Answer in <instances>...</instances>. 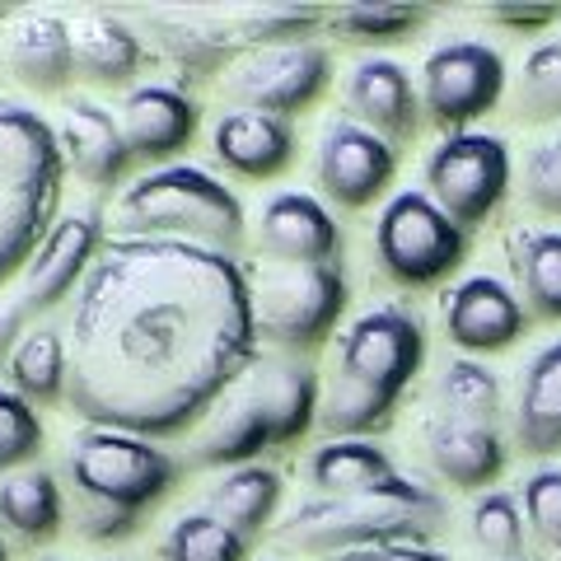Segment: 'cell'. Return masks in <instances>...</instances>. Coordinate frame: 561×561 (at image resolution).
Returning <instances> with one entry per match:
<instances>
[{
	"label": "cell",
	"mask_w": 561,
	"mask_h": 561,
	"mask_svg": "<svg viewBox=\"0 0 561 561\" xmlns=\"http://www.w3.org/2000/svg\"><path fill=\"white\" fill-rule=\"evenodd\" d=\"M140 28L160 43V51L173 61L183 84H202L210 76H220V70H230L249 51L230 10H192V5L146 10L140 14Z\"/></svg>",
	"instance_id": "9a60e30c"
},
{
	"label": "cell",
	"mask_w": 561,
	"mask_h": 561,
	"mask_svg": "<svg viewBox=\"0 0 561 561\" xmlns=\"http://www.w3.org/2000/svg\"><path fill=\"white\" fill-rule=\"evenodd\" d=\"M47 561H57V557H47Z\"/></svg>",
	"instance_id": "7bdbcfd3"
},
{
	"label": "cell",
	"mask_w": 561,
	"mask_h": 561,
	"mask_svg": "<svg viewBox=\"0 0 561 561\" xmlns=\"http://www.w3.org/2000/svg\"><path fill=\"white\" fill-rule=\"evenodd\" d=\"M319 370L309 360H253L206 416L192 459L202 468H249L267 449L295 445L319 421Z\"/></svg>",
	"instance_id": "3957f363"
},
{
	"label": "cell",
	"mask_w": 561,
	"mask_h": 561,
	"mask_svg": "<svg viewBox=\"0 0 561 561\" xmlns=\"http://www.w3.org/2000/svg\"><path fill=\"white\" fill-rule=\"evenodd\" d=\"M426 459L445 482L463 491H482L505 472V440L496 426L435 412L426 421Z\"/></svg>",
	"instance_id": "603a6c76"
},
{
	"label": "cell",
	"mask_w": 561,
	"mask_h": 561,
	"mask_svg": "<svg viewBox=\"0 0 561 561\" xmlns=\"http://www.w3.org/2000/svg\"><path fill=\"white\" fill-rule=\"evenodd\" d=\"M14 393L28 402H61L70 389V342L61 328H28L24 342L10 351L5 360Z\"/></svg>",
	"instance_id": "f546056e"
},
{
	"label": "cell",
	"mask_w": 561,
	"mask_h": 561,
	"mask_svg": "<svg viewBox=\"0 0 561 561\" xmlns=\"http://www.w3.org/2000/svg\"><path fill=\"white\" fill-rule=\"evenodd\" d=\"M140 61H146V43L140 28L127 24L122 14H90L76 24V76L90 84H127Z\"/></svg>",
	"instance_id": "d4e9b609"
},
{
	"label": "cell",
	"mask_w": 561,
	"mask_h": 561,
	"mask_svg": "<svg viewBox=\"0 0 561 561\" xmlns=\"http://www.w3.org/2000/svg\"><path fill=\"white\" fill-rule=\"evenodd\" d=\"M323 197L346 210L379 202L398 179V150L383 136L351 117H332L319 136V160H313Z\"/></svg>",
	"instance_id": "5bb4252c"
},
{
	"label": "cell",
	"mask_w": 561,
	"mask_h": 561,
	"mask_svg": "<svg viewBox=\"0 0 561 561\" xmlns=\"http://www.w3.org/2000/svg\"><path fill=\"white\" fill-rule=\"evenodd\" d=\"M328 561H449V557L426 548V542H383V548H360V552H342Z\"/></svg>",
	"instance_id": "ab89813d"
},
{
	"label": "cell",
	"mask_w": 561,
	"mask_h": 561,
	"mask_svg": "<svg viewBox=\"0 0 561 561\" xmlns=\"http://www.w3.org/2000/svg\"><path fill=\"white\" fill-rule=\"evenodd\" d=\"M117 225L131 239H187L234 253L243 243V202L216 173L164 164L140 173L117 197Z\"/></svg>",
	"instance_id": "52a82bcc"
},
{
	"label": "cell",
	"mask_w": 561,
	"mask_h": 561,
	"mask_svg": "<svg viewBox=\"0 0 561 561\" xmlns=\"http://www.w3.org/2000/svg\"><path fill=\"white\" fill-rule=\"evenodd\" d=\"M66 160L57 127L20 99L0 94V286L28 267L57 225Z\"/></svg>",
	"instance_id": "8992f818"
},
{
	"label": "cell",
	"mask_w": 561,
	"mask_h": 561,
	"mask_svg": "<svg viewBox=\"0 0 561 561\" xmlns=\"http://www.w3.org/2000/svg\"><path fill=\"white\" fill-rule=\"evenodd\" d=\"M57 140H61V160L90 187H117L131 173L136 154L122 136L117 113H108L94 99H70L57 117Z\"/></svg>",
	"instance_id": "ac0fdd59"
},
{
	"label": "cell",
	"mask_w": 561,
	"mask_h": 561,
	"mask_svg": "<svg viewBox=\"0 0 561 561\" xmlns=\"http://www.w3.org/2000/svg\"><path fill=\"white\" fill-rule=\"evenodd\" d=\"M342 99H346V113L351 122L370 127L375 136H383L389 146H408V140L421 131V84L412 80V70L402 61L389 57H365L346 70V84H342Z\"/></svg>",
	"instance_id": "2e32d148"
},
{
	"label": "cell",
	"mask_w": 561,
	"mask_h": 561,
	"mask_svg": "<svg viewBox=\"0 0 561 561\" xmlns=\"http://www.w3.org/2000/svg\"><path fill=\"white\" fill-rule=\"evenodd\" d=\"M472 249V230L454 225L426 187H398L375 220V253L389 280L426 290L445 280Z\"/></svg>",
	"instance_id": "9c48e42d"
},
{
	"label": "cell",
	"mask_w": 561,
	"mask_h": 561,
	"mask_svg": "<svg viewBox=\"0 0 561 561\" xmlns=\"http://www.w3.org/2000/svg\"><path fill=\"white\" fill-rule=\"evenodd\" d=\"M524 511L511 491H482L472 505V538L491 561H519L524 557Z\"/></svg>",
	"instance_id": "e575fe53"
},
{
	"label": "cell",
	"mask_w": 561,
	"mask_h": 561,
	"mask_svg": "<svg viewBox=\"0 0 561 561\" xmlns=\"http://www.w3.org/2000/svg\"><path fill=\"white\" fill-rule=\"evenodd\" d=\"M440 319H445V332L449 342L459 351H505L524 337V323H529V313H524V300L519 290H511L505 280L496 276H468L459 286L445 290L440 300Z\"/></svg>",
	"instance_id": "e0dca14e"
},
{
	"label": "cell",
	"mask_w": 561,
	"mask_h": 561,
	"mask_svg": "<svg viewBox=\"0 0 561 561\" xmlns=\"http://www.w3.org/2000/svg\"><path fill=\"white\" fill-rule=\"evenodd\" d=\"M66 472L80 496V534L90 542H122L140 529L154 501L179 486L183 463L146 435L90 426L70 440Z\"/></svg>",
	"instance_id": "277c9868"
},
{
	"label": "cell",
	"mask_w": 561,
	"mask_h": 561,
	"mask_svg": "<svg viewBox=\"0 0 561 561\" xmlns=\"http://www.w3.org/2000/svg\"><path fill=\"white\" fill-rule=\"evenodd\" d=\"M548 561H561V552H548Z\"/></svg>",
	"instance_id": "b9f144b4"
},
{
	"label": "cell",
	"mask_w": 561,
	"mask_h": 561,
	"mask_svg": "<svg viewBox=\"0 0 561 561\" xmlns=\"http://www.w3.org/2000/svg\"><path fill=\"white\" fill-rule=\"evenodd\" d=\"M0 561H10V557H5V542H0Z\"/></svg>",
	"instance_id": "60d3db41"
},
{
	"label": "cell",
	"mask_w": 561,
	"mask_h": 561,
	"mask_svg": "<svg viewBox=\"0 0 561 561\" xmlns=\"http://www.w3.org/2000/svg\"><path fill=\"white\" fill-rule=\"evenodd\" d=\"M249 295L257 342L313 351L346 309V272L342 262H257L249 267Z\"/></svg>",
	"instance_id": "ba28073f"
},
{
	"label": "cell",
	"mask_w": 561,
	"mask_h": 561,
	"mask_svg": "<svg viewBox=\"0 0 561 561\" xmlns=\"http://www.w3.org/2000/svg\"><path fill=\"white\" fill-rule=\"evenodd\" d=\"M257 249L267 262H337L342 230L313 192H276L257 216Z\"/></svg>",
	"instance_id": "44dd1931"
},
{
	"label": "cell",
	"mask_w": 561,
	"mask_h": 561,
	"mask_svg": "<svg viewBox=\"0 0 561 561\" xmlns=\"http://www.w3.org/2000/svg\"><path fill=\"white\" fill-rule=\"evenodd\" d=\"M482 20L501 24V28L534 33V28H548L552 20H561V5H486Z\"/></svg>",
	"instance_id": "f35d334b"
},
{
	"label": "cell",
	"mask_w": 561,
	"mask_h": 561,
	"mask_svg": "<svg viewBox=\"0 0 561 561\" xmlns=\"http://www.w3.org/2000/svg\"><path fill=\"white\" fill-rule=\"evenodd\" d=\"M122 122V136L136 160H150V164H169L192 146L197 136V103L183 84H136V90L122 99L117 108Z\"/></svg>",
	"instance_id": "d6986e66"
},
{
	"label": "cell",
	"mask_w": 561,
	"mask_h": 561,
	"mask_svg": "<svg viewBox=\"0 0 561 561\" xmlns=\"http://www.w3.org/2000/svg\"><path fill=\"white\" fill-rule=\"evenodd\" d=\"M66 342L76 416L179 435L257 360L249 267L206 243L117 234L76 290Z\"/></svg>",
	"instance_id": "6da1fadb"
},
{
	"label": "cell",
	"mask_w": 561,
	"mask_h": 561,
	"mask_svg": "<svg viewBox=\"0 0 561 561\" xmlns=\"http://www.w3.org/2000/svg\"><path fill=\"white\" fill-rule=\"evenodd\" d=\"M445 524V501L412 478H389L356 496H309L276 524V548L342 557L383 542H421Z\"/></svg>",
	"instance_id": "5b68a950"
},
{
	"label": "cell",
	"mask_w": 561,
	"mask_h": 561,
	"mask_svg": "<svg viewBox=\"0 0 561 561\" xmlns=\"http://www.w3.org/2000/svg\"><path fill=\"white\" fill-rule=\"evenodd\" d=\"M103 210L99 206H84V210H70L51 225V234L43 239V249L33 253V262L24 267L20 290L0 300V346L14 351L10 342H24V332L33 319L51 313L70 290L84 286L94 257L103 253Z\"/></svg>",
	"instance_id": "30bf717a"
},
{
	"label": "cell",
	"mask_w": 561,
	"mask_h": 561,
	"mask_svg": "<svg viewBox=\"0 0 561 561\" xmlns=\"http://www.w3.org/2000/svg\"><path fill=\"white\" fill-rule=\"evenodd\" d=\"M43 454V416L14 389H0V472L33 463Z\"/></svg>",
	"instance_id": "d590c367"
},
{
	"label": "cell",
	"mask_w": 561,
	"mask_h": 561,
	"mask_svg": "<svg viewBox=\"0 0 561 561\" xmlns=\"http://www.w3.org/2000/svg\"><path fill=\"white\" fill-rule=\"evenodd\" d=\"M511 99L519 122H561V33L524 57Z\"/></svg>",
	"instance_id": "836d02e7"
},
{
	"label": "cell",
	"mask_w": 561,
	"mask_h": 561,
	"mask_svg": "<svg viewBox=\"0 0 561 561\" xmlns=\"http://www.w3.org/2000/svg\"><path fill=\"white\" fill-rule=\"evenodd\" d=\"M524 197L542 216H561V122L524 150Z\"/></svg>",
	"instance_id": "8d00e7d4"
},
{
	"label": "cell",
	"mask_w": 561,
	"mask_h": 561,
	"mask_svg": "<svg viewBox=\"0 0 561 561\" xmlns=\"http://www.w3.org/2000/svg\"><path fill=\"white\" fill-rule=\"evenodd\" d=\"M332 84V51L319 43H286V47H257L220 76V94L234 108L295 117L313 108Z\"/></svg>",
	"instance_id": "4fadbf2b"
},
{
	"label": "cell",
	"mask_w": 561,
	"mask_h": 561,
	"mask_svg": "<svg viewBox=\"0 0 561 561\" xmlns=\"http://www.w3.org/2000/svg\"><path fill=\"white\" fill-rule=\"evenodd\" d=\"M295 146H300L295 127L272 113L230 108L210 127V150H216L220 169H230L234 179H249V183L280 179V173L295 164Z\"/></svg>",
	"instance_id": "ffe728a7"
},
{
	"label": "cell",
	"mask_w": 561,
	"mask_h": 561,
	"mask_svg": "<svg viewBox=\"0 0 561 561\" xmlns=\"http://www.w3.org/2000/svg\"><path fill=\"white\" fill-rule=\"evenodd\" d=\"M505 249H511L519 300L534 319L561 323V230H515Z\"/></svg>",
	"instance_id": "484cf974"
},
{
	"label": "cell",
	"mask_w": 561,
	"mask_h": 561,
	"mask_svg": "<svg viewBox=\"0 0 561 561\" xmlns=\"http://www.w3.org/2000/svg\"><path fill=\"white\" fill-rule=\"evenodd\" d=\"M505 99V57L482 38H445L421 61V113L445 136L472 131Z\"/></svg>",
	"instance_id": "7c38bea8"
},
{
	"label": "cell",
	"mask_w": 561,
	"mask_h": 561,
	"mask_svg": "<svg viewBox=\"0 0 561 561\" xmlns=\"http://www.w3.org/2000/svg\"><path fill=\"white\" fill-rule=\"evenodd\" d=\"M280 472L276 468H262V463H249V468H230L225 478L216 482V491H210L206 501V515H216L220 524H230V529L239 538L262 534L276 515L280 505Z\"/></svg>",
	"instance_id": "83f0119b"
},
{
	"label": "cell",
	"mask_w": 561,
	"mask_h": 561,
	"mask_svg": "<svg viewBox=\"0 0 561 561\" xmlns=\"http://www.w3.org/2000/svg\"><path fill=\"white\" fill-rule=\"evenodd\" d=\"M5 61L14 80L38 94H61L76 76V28L61 14L28 10L5 33Z\"/></svg>",
	"instance_id": "7402d4cb"
},
{
	"label": "cell",
	"mask_w": 561,
	"mask_h": 561,
	"mask_svg": "<svg viewBox=\"0 0 561 561\" xmlns=\"http://www.w3.org/2000/svg\"><path fill=\"white\" fill-rule=\"evenodd\" d=\"M66 519V496L57 472L33 468V472H14V478L0 482V524L24 538V542H43L57 538Z\"/></svg>",
	"instance_id": "f1b7e54d"
},
{
	"label": "cell",
	"mask_w": 561,
	"mask_h": 561,
	"mask_svg": "<svg viewBox=\"0 0 561 561\" xmlns=\"http://www.w3.org/2000/svg\"><path fill=\"white\" fill-rule=\"evenodd\" d=\"M426 360V328L408 305H379L342 332L337 370H332L319 421L332 440H370L393 426L408 383Z\"/></svg>",
	"instance_id": "7a4b0ae2"
},
{
	"label": "cell",
	"mask_w": 561,
	"mask_h": 561,
	"mask_svg": "<svg viewBox=\"0 0 561 561\" xmlns=\"http://www.w3.org/2000/svg\"><path fill=\"white\" fill-rule=\"evenodd\" d=\"M160 561H249V538H239L216 515L192 511L169 524L160 542Z\"/></svg>",
	"instance_id": "d6a6232c"
},
{
	"label": "cell",
	"mask_w": 561,
	"mask_h": 561,
	"mask_svg": "<svg viewBox=\"0 0 561 561\" xmlns=\"http://www.w3.org/2000/svg\"><path fill=\"white\" fill-rule=\"evenodd\" d=\"M519 511H524V524L538 534V542L561 552V468H538L524 478Z\"/></svg>",
	"instance_id": "74e56055"
},
{
	"label": "cell",
	"mask_w": 561,
	"mask_h": 561,
	"mask_svg": "<svg viewBox=\"0 0 561 561\" xmlns=\"http://www.w3.org/2000/svg\"><path fill=\"white\" fill-rule=\"evenodd\" d=\"M398 478L393 454L375 440H328L309 454V486L319 496H356Z\"/></svg>",
	"instance_id": "4316f807"
},
{
	"label": "cell",
	"mask_w": 561,
	"mask_h": 561,
	"mask_svg": "<svg viewBox=\"0 0 561 561\" xmlns=\"http://www.w3.org/2000/svg\"><path fill=\"white\" fill-rule=\"evenodd\" d=\"M431 20L426 5H408V0H356L328 14L342 43L356 47H383V43H408L412 33Z\"/></svg>",
	"instance_id": "4dcf8cb0"
},
{
	"label": "cell",
	"mask_w": 561,
	"mask_h": 561,
	"mask_svg": "<svg viewBox=\"0 0 561 561\" xmlns=\"http://www.w3.org/2000/svg\"><path fill=\"white\" fill-rule=\"evenodd\" d=\"M515 445L534 459L561 454V337L538 346L515 393Z\"/></svg>",
	"instance_id": "cb8c5ba5"
},
{
	"label": "cell",
	"mask_w": 561,
	"mask_h": 561,
	"mask_svg": "<svg viewBox=\"0 0 561 561\" xmlns=\"http://www.w3.org/2000/svg\"><path fill=\"white\" fill-rule=\"evenodd\" d=\"M421 179H426L431 202L445 210L454 225H482L491 210L505 202L515 179L511 146L491 131H454L440 136L421 160Z\"/></svg>",
	"instance_id": "8fae6325"
},
{
	"label": "cell",
	"mask_w": 561,
	"mask_h": 561,
	"mask_svg": "<svg viewBox=\"0 0 561 561\" xmlns=\"http://www.w3.org/2000/svg\"><path fill=\"white\" fill-rule=\"evenodd\" d=\"M435 412L459 416V421H478V426H496V416H501L496 375L472 356L449 360L445 375H440V393H435Z\"/></svg>",
	"instance_id": "1f68e13d"
}]
</instances>
